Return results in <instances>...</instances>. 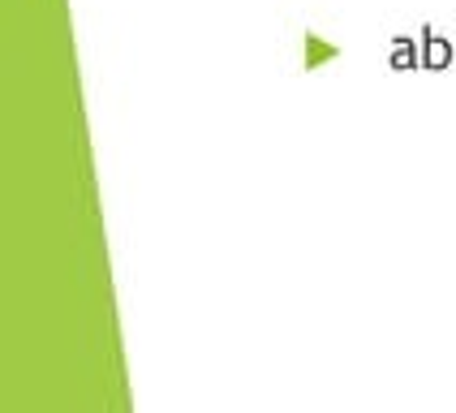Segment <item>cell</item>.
<instances>
[{
  "mask_svg": "<svg viewBox=\"0 0 456 413\" xmlns=\"http://www.w3.org/2000/svg\"><path fill=\"white\" fill-rule=\"evenodd\" d=\"M422 44H427V52H422V65H427L431 74H444V69L456 61V44H448L444 35H435L431 26L422 30Z\"/></svg>",
  "mask_w": 456,
  "mask_h": 413,
  "instance_id": "1",
  "label": "cell"
},
{
  "mask_svg": "<svg viewBox=\"0 0 456 413\" xmlns=\"http://www.w3.org/2000/svg\"><path fill=\"white\" fill-rule=\"evenodd\" d=\"M340 56V48L331 44V39H323L319 30H305L302 35V65L305 69H323V65H331Z\"/></svg>",
  "mask_w": 456,
  "mask_h": 413,
  "instance_id": "2",
  "label": "cell"
},
{
  "mask_svg": "<svg viewBox=\"0 0 456 413\" xmlns=\"http://www.w3.org/2000/svg\"><path fill=\"white\" fill-rule=\"evenodd\" d=\"M418 65H422L418 44L405 39V35H401V39H392V69H396V74H409V69H418Z\"/></svg>",
  "mask_w": 456,
  "mask_h": 413,
  "instance_id": "3",
  "label": "cell"
}]
</instances>
